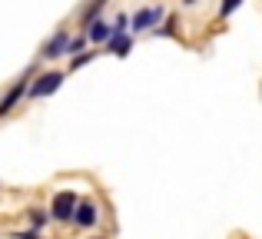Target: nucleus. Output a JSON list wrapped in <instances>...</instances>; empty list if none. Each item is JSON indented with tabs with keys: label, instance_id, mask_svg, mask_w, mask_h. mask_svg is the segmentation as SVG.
Listing matches in <instances>:
<instances>
[{
	"label": "nucleus",
	"instance_id": "1",
	"mask_svg": "<svg viewBox=\"0 0 262 239\" xmlns=\"http://www.w3.org/2000/svg\"><path fill=\"white\" fill-rule=\"evenodd\" d=\"M33 73H37V63H30L24 73H20L17 80H10V86H7L4 93H0V120H7L13 110H17L20 103L27 100V90H30V80H33Z\"/></svg>",
	"mask_w": 262,
	"mask_h": 239
},
{
	"label": "nucleus",
	"instance_id": "2",
	"mask_svg": "<svg viewBox=\"0 0 262 239\" xmlns=\"http://www.w3.org/2000/svg\"><path fill=\"white\" fill-rule=\"evenodd\" d=\"M67 70H37L30 80V90H27V100H47L63 86Z\"/></svg>",
	"mask_w": 262,
	"mask_h": 239
},
{
	"label": "nucleus",
	"instance_id": "3",
	"mask_svg": "<svg viewBox=\"0 0 262 239\" xmlns=\"http://www.w3.org/2000/svg\"><path fill=\"white\" fill-rule=\"evenodd\" d=\"M163 17H166V7H163V4L140 7V10L129 13V33H133V37H140V33H153L156 27L163 24Z\"/></svg>",
	"mask_w": 262,
	"mask_h": 239
},
{
	"label": "nucleus",
	"instance_id": "4",
	"mask_svg": "<svg viewBox=\"0 0 262 239\" xmlns=\"http://www.w3.org/2000/svg\"><path fill=\"white\" fill-rule=\"evenodd\" d=\"M70 37H73V33L67 30V27L53 30L50 37H47L43 44H40V50H37V60H40V63H53V60L67 57V53H70Z\"/></svg>",
	"mask_w": 262,
	"mask_h": 239
},
{
	"label": "nucleus",
	"instance_id": "5",
	"mask_svg": "<svg viewBox=\"0 0 262 239\" xmlns=\"http://www.w3.org/2000/svg\"><path fill=\"white\" fill-rule=\"evenodd\" d=\"M77 203H80V196L73 193V189H57V193L50 196V223H60V226H70V220H73V209H77Z\"/></svg>",
	"mask_w": 262,
	"mask_h": 239
},
{
	"label": "nucleus",
	"instance_id": "6",
	"mask_svg": "<svg viewBox=\"0 0 262 239\" xmlns=\"http://www.w3.org/2000/svg\"><path fill=\"white\" fill-rule=\"evenodd\" d=\"M70 226H77V229H96V226H100V206H96L93 200H83V196H80L77 209H73Z\"/></svg>",
	"mask_w": 262,
	"mask_h": 239
},
{
	"label": "nucleus",
	"instance_id": "7",
	"mask_svg": "<svg viewBox=\"0 0 262 239\" xmlns=\"http://www.w3.org/2000/svg\"><path fill=\"white\" fill-rule=\"evenodd\" d=\"M100 50L110 53V57H120V60L129 57V53H133V33H113V37H110Z\"/></svg>",
	"mask_w": 262,
	"mask_h": 239
},
{
	"label": "nucleus",
	"instance_id": "8",
	"mask_svg": "<svg viewBox=\"0 0 262 239\" xmlns=\"http://www.w3.org/2000/svg\"><path fill=\"white\" fill-rule=\"evenodd\" d=\"M106 4H110V0H86V4L80 7V13H77L80 30H86L93 20H100V17H103V10H106Z\"/></svg>",
	"mask_w": 262,
	"mask_h": 239
},
{
	"label": "nucleus",
	"instance_id": "9",
	"mask_svg": "<svg viewBox=\"0 0 262 239\" xmlns=\"http://www.w3.org/2000/svg\"><path fill=\"white\" fill-rule=\"evenodd\" d=\"M83 33H86L90 47H103L110 37H113V27H110V20H106V17H100V20H93V24H90Z\"/></svg>",
	"mask_w": 262,
	"mask_h": 239
},
{
	"label": "nucleus",
	"instance_id": "10",
	"mask_svg": "<svg viewBox=\"0 0 262 239\" xmlns=\"http://www.w3.org/2000/svg\"><path fill=\"white\" fill-rule=\"evenodd\" d=\"M24 220H27V226L37 229V233H43V229L50 226V213H47L43 206H30V209L24 213Z\"/></svg>",
	"mask_w": 262,
	"mask_h": 239
},
{
	"label": "nucleus",
	"instance_id": "11",
	"mask_svg": "<svg viewBox=\"0 0 262 239\" xmlns=\"http://www.w3.org/2000/svg\"><path fill=\"white\" fill-rule=\"evenodd\" d=\"M96 57H100V47H86L83 53L70 57V63H67V73H73V70H83V67H86V63H93Z\"/></svg>",
	"mask_w": 262,
	"mask_h": 239
},
{
	"label": "nucleus",
	"instance_id": "12",
	"mask_svg": "<svg viewBox=\"0 0 262 239\" xmlns=\"http://www.w3.org/2000/svg\"><path fill=\"white\" fill-rule=\"evenodd\" d=\"M149 37H179V13H166V17H163V24L156 27Z\"/></svg>",
	"mask_w": 262,
	"mask_h": 239
},
{
	"label": "nucleus",
	"instance_id": "13",
	"mask_svg": "<svg viewBox=\"0 0 262 239\" xmlns=\"http://www.w3.org/2000/svg\"><path fill=\"white\" fill-rule=\"evenodd\" d=\"M86 47H90L86 33H83V30H80V33H73V37H70V53H67V57H77V53H83Z\"/></svg>",
	"mask_w": 262,
	"mask_h": 239
},
{
	"label": "nucleus",
	"instance_id": "14",
	"mask_svg": "<svg viewBox=\"0 0 262 239\" xmlns=\"http://www.w3.org/2000/svg\"><path fill=\"white\" fill-rule=\"evenodd\" d=\"M110 27H113V33H129V13L120 10L113 20H110Z\"/></svg>",
	"mask_w": 262,
	"mask_h": 239
},
{
	"label": "nucleus",
	"instance_id": "15",
	"mask_svg": "<svg viewBox=\"0 0 262 239\" xmlns=\"http://www.w3.org/2000/svg\"><path fill=\"white\" fill-rule=\"evenodd\" d=\"M243 7V0H219V20H229Z\"/></svg>",
	"mask_w": 262,
	"mask_h": 239
},
{
	"label": "nucleus",
	"instance_id": "16",
	"mask_svg": "<svg viewBox=\"0 0 262 239\" xmlns=\"http://www.w3.org/2000/svg\"><path fill=\"white\" fill-rule=\"evenodd\" d=\"M7 239H40V233L27 226V229H13V233H7Z\"/></svg>",
	"mask_w": 262,
	"mask_h": 239
},
{
	"label": "nucleus",
	"instance_id": "17",
	"mask_svg": "<svg viewBox=\"0 0 262 239\" xmlns=\"http://www.w3.org/2000/svg\"><path fill=\"white\" fill-rule=\"evenodd\" d=\"M183 7H199V0H179Z\"/></svg>",
	"mask_w": 262,
	"mask_h": 239
},
{
	"label": "nucleus",
	"instance_id": "18",
	"mask_svg": "<svg viewBox=\"0 0 262 239\" xmlns=\"http://www.w3.org/2000/svg\"><path fill=\"white\" fill-rule=\"evenodd\" d=\"M93 239H103V236H93Z\"/></svg>",
	"mask_w": 262,
	"mask_h": 239
}]
</instances>
